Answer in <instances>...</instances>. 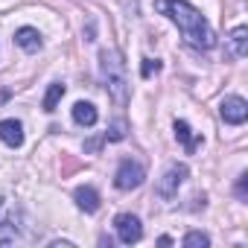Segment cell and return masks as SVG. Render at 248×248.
Listing matches in <instances>:
<instances>
[{
    "instance_id": "obj_1",
    "label": "cell",
    "mask_w": 248,
    "mask_h": 248,
    "mask_svg": "<svg viewBox=\"0 0 248 248\" xmlns=\"http://www.w3.org/2000/svg\"><path fill=\"white\" fill-rule=\"evenodd\" d=\"M164 9L172 18V24L181 30V35L187 38V44H193L199 50H210L216 44V35H213L210 24L204 21V15L190 3V0H167Z\"/></svg>"
},
{
    "instance_id": "obj_2",
    "label": "cell",
    "mask_w": 248,
    "mask_h": 248,
    "mask_svg": "<svg viewBox=\"0 0 248 248\" xmlns=\"http://www.w3.org/2000/svg\"><path fill=\"white\" fill-rule=\"evenodd\" d=\"M99 70H102V82L105 91L114 102H126L129 96V76H126V62L117 50H102L99 53Z\"/></svg>"
},
{
    "instance_id": "obj_3",
    "label": "cell",
    "mask_w": 248,
    "mask_h": 248,
    "mask_svg": "<svg viewBox=\"0 0 248 248\" xmlns=\"http://www.w3.org/2000/svg\"><path fill=\"white\" fill-rule=\"evenodd\" d=\"M143 178H146V172H143L140 164H135V161H123V164L117 167L114 187H117V190H135V187L143 184Z\"/></svg>"
},
{
    "instance_id": "obj_4",
    "label": "cell",
    "mask_w": 248,
    "mask_h": 248,
    "mask_svg": "<svg viewBox=\"0 0 248 248\" xmlns=\"http://www.w3.org/2000/svg\"><path fill=\"white\" fill-rule=\"evenodd\" d=\"M114 228H117L120 242H126V245H132V242H138L143 236V225H140V219L135 213H120L114 219Z\"/></svg>"
},
{
    "instance_id": "obj_5",
    "label": "cell",
    "mask_w": 248,
    "mask_h": 248,
    "mask_svg": "<svg viewBox=\"0 0 248 248\" xmlns=\"http://www.w3.org/2000/svg\"><path fill=\"white\" fill-rule=\"evenodd\" d=\"M219 111H222L225 123H231V126H242L245 117H248V102L242 96H225L222 105H219Z\"/></svg>"
},
{
    "instance_id": "obj_6",
    "label": "cell",
    "mask_w": 248,
    "mask_h": 248,
    "mask_svg": "<svg viewBox=\"0 0 248 248\" xmlns=\"http://www.w3.org/2000/svg\"><path fill=\"white\" fill-rule=\"evenodd\" d=\"M0 140L12 149H18L24 143V126L18 120H0Z\"/></svg>"
},
{
    "instance_id": "obj_7",
    "label": "cell",
    "mask_w": 248,
    "mask_h": 248,
    "mask_svg": "<svg viewBox=\"0 0 248 248\" xmlns=\"http://www.w3.org/2000/svg\"><path fill=\"white\" fill-rule=\"evenodd\" d=\"M184 178H187V167H170V172H167V175H164V181L158 184V193L170 199V196L175 193V187H178Z\"/></svg>"
},
{
    "instance_id": "obj_8",
    "label": "cell",
    "mask_w": 248,
    "mask_h": 248,
    "mask_svg": "<svg viewBox=\"0 0 248 248\" xmlns=\"http://www.w3.org/2000/svg\"><path fill=\"white\" fill-rule=\"evenodd\" d=\"M15 44H18L21 50H27V53H35V50H41V35H38V30H32V27H21V30L15 32Z\"/></svg>"
},
{
    "instance_id": "obj_9",
    "label": "cell",
    "mask_w": 248,
    "mask_h": 248,
    "mask_svg": "<svg viewBox=\"0 0 248 248\" xmlns=\"http://www.w3.org/2000/svg\"><path fill=\"white\" fill-rule=\"evenodd\" d=\"M73 199H76V204H79L85 213L99 210V193H96L93 187H79V190L73 193Z\"/></svg>"
},
{
    "instance_id": "obj_10",
    "label": "cell",
    "mask_w": 248,
    "mask_h": 248,
    "mask_svg": "<svg viewBox=\"0 0 248 248\" xmlns=\"http://www.w3.org/2000/svg\"><path fill=\"white\" fill-rule=\"evenodd\" d=\"M96 108L91 105V102H76L73 105V120L79 123V126H93V123H96Z\"/></svg>"
},
{
    "instance_id": "obj_11",
    "label": "cell",
    "mask_w": 248,
    "mask_h": 248,
    "mask_svg": "<svg viewBox=\"0 0 248 248\" xmlns=\"http://www.w3.org/2000/svg\"><path fill=\"white\" fill-rule=\"evenodd\" d=\"M175 138H178V140L184 143V149H187V152H196L199 140L193 138V132H190V126H187L184 120H175Z\"/></svg>"
},
{
    "instance_id": "obj_12",
    "label": "cell",
    "mask_w": 248,
    "mask_h": 248,
    "mask_svg": "<svg viewBox=\"0 0 248 248\" xmlns=\"http://www.w3.org/2000/svg\"><path fill=\"white\" fill-rule=\"evenodd\" d=\"M15 236H18V228L12 219H3V204H0V245L15 242Z\"/></svg>"
},
{
    "instance_id": "obj_13",
    "label": "cell",
    "mask_w": 248,
    "mask_h": 248,
    "mask_svg": "<svg viewBox=\"0 0 248 248\" xmlns=\"http://www.w3.org/2000/svg\"><path fill=\"white\" fill-rule=\"evenodd\" d=\"M62 96H64V85L62 82H53L50 91H47V96H44V111H56V105H59Z\"/></svg>"
},
{
    "instance_id": "obj_14",
    "label": "cell",
    "mask_w": 248,
    "mask_h": 248,
    "mask_svg": "<svg viewBox=\"0 0 248 248\" xmlns=\"http://www.w3.org/2000/svg\"><path fill=\"white\" fill-rule=\"evenodd\" d=\"M245 35H248V30L245 27H236L233 32H231V47H233V56H245L248 50H245Z\"/></svg>"
},
{
    "instance_id": "obj_15",
    "label": "cell",
    "mask_w": 248,
    "mask_h": 248,
    "mask_svg": "<svg viewBox=\"0 0 248 248\" xmlns=\"http://www.w3.org/2000/svg\"><path fill=\"white\" fill-rule=\"evenodd\" d=\"M184 245H187V248H207V245H210V239H207V233L193 231V233H187V236H184Z\"/></svg>"
},
{
    "instance_id": "obj_16",
    "label": "cell",
    "mask_w": 248,
    "mask_h": 248,
    "mask_svg": "<svg viewBox=\"0 0 248 248\" xmlns=\"http://www.w3.org/2000/svg\"><path fill=\"white\" fill-rule=\"evenodd\" d=\"M161 70V64L155 62V59H143V76H152V73H158Z\"/></svg>"
}]
</instances>
